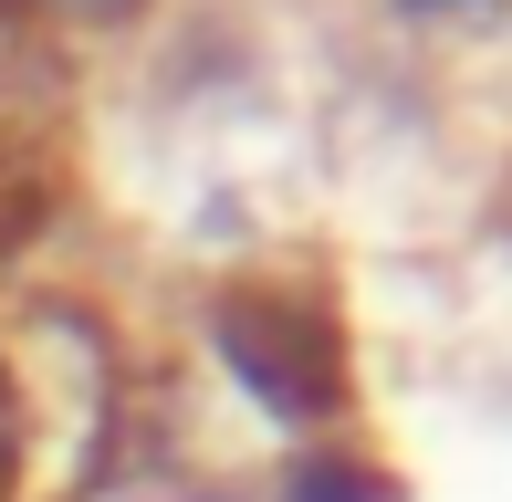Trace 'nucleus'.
Instances as JSON below:
<instances>
[{
	"label": "nucleus",
	"instance_id": "2",
	"mask_svg": "<svg viewBox=\"0 0 512 502\" xmlns=\"http://www.w3.org/2000/svg\"><path fill=\"white\" fill-rule=\"evenodd\" d=\"M42 210H53V157H42L32 136L0 126V262L42 231Z\"/></svg>",
	"mask_w": 512,
	"mask_h": 502
},
{
	"label": "nucleus",
	"instance_id": "5",
	"mask_svg": "<svg viewBox=\"0 0 512 502\" xmlns=\"http://www.w3.org/2000/svg\"><path fill=\"white\" fill-rule=\"evenodd\" d=\"M42 11H53V21H136L147 0H42Z\"/></svg>",
	"mask_w": 512,
	"mask_h": 502
},
{
	"label": "nucleus",
	"instance_id": "6",
	"mask_svg": "<svg viewBox=\"0 0 512 502\" xmlns=\"http://www.w3.org/2000/svg\"><path fill=\"white\" fill-rule=\"evenodd\" d=\"M418 11H492V0H418Z\"/></svg>",
	"mask_w": 512,
	"mask_h": 502
},
{
	"label": "nucleus",
	"instance_id": "4",
	"mask_svg": "<svg viewBox=\"0 0 512 502\" xmlns=\"http://www.w3.org/2000/svg\"><path fill=\"white\" fill-rule=\"evenodd\" d=\"M21 440H32V408H21V377H11V356H0V492H11V471H21Z\"/></svg>",
	"mask_w": 512,
	"mask_h": 502
},
{
	"label": "nucleus",
	"instance_id": "3",
	"mask_svg": "<svg viewBox=\"0 0 512 502\" xmlns=\"http://www.w3.org/2000/svg\"><path fill=\"white\" fill-rule=\"evenodd\" d=\"M293 502H387V482L356 471V461H304L293 471Z\"/></svg>",
	"mask_w": 512,
	"mask_h": 502
},
{
	"label": "nucleus",
	"instance_id": "1",
	"mask_svg": "<svg viewBox=\"0 0 512 502\" xmlns=\"http://www.w3.org/2000/svg\"><path fill=\"white\" fill-rule=\"evenodd\" d=\"M209 335L272 419H335L345 408V335L304 283H230L209 304Z\"/></svg>",
	"mask_w": 512,
	"mask_h": 502
}]
</instances>
